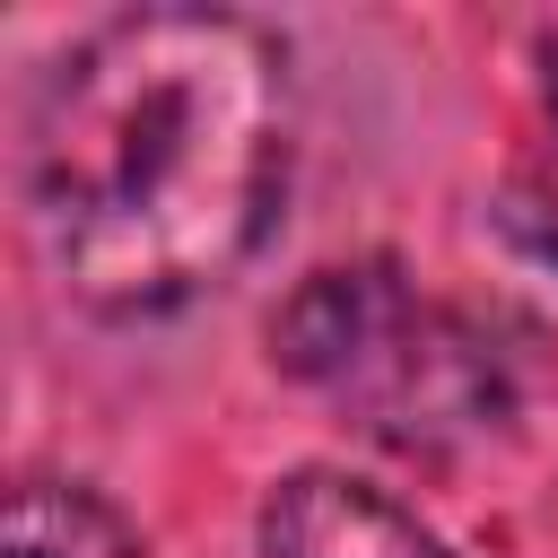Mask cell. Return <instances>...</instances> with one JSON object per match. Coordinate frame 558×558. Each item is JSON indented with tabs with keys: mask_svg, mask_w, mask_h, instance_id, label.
Wrapping results in <instances>:
<instances>
[{
	"mask_svg": "<svg viewBox=\"0 0 558 558\" xmlns=\"http://www.w3.org/2000/svg\"><path fill=\"white\" fill-rule=\"evenodd\" d=\"M288 183V61L253 17L140 9L52 61L26 113V201L61 288L166 314L218 288Z\"/></svg>",
	"mask_w": 558,
	"mask_h": 558,
	"instance_id": "6da1fadb",
	"label": "cell"
},
{
	"mask_svg": "<svg viewBox=\"0 0 558 558\" xmlns=\"http://www.w3.org/2000/svg\"><path fill=\"white\" fill-rule=\"evenodd\" d=\"M270 357L296 384H314L331 410H349L366 436L410 453L462 445L506 410V366L488 331L418 296L392 262L314 270L270 314Z\"/></svg>",
	"mask_w": 558,
	"mask_h": 558,
	"instance_id": "7a4b0ae2",
	"label": "cell"
},
{
	"mask_svg": "<svg viewBox=\"0 0 558 558\" xmlns=\"http://www.w3.org/2000/svg\"><path fill=\"white\" fill-rule=\"evenodd\" d=\"M262 558H445L384 488L349 471H288L262 506Z\"/></svg>",
	"mask_w": 558,
	"mask_h": 558,
	"instance_id": "3957f363",
	"label": "cell"
},
{
	"mask_svg": "<svg viewBox=\"0 0 558 558\" xmlns=\"http://www.w3.org/2000/svg\"><path fill=\"white\" fill-rule=\"evenodd\" d=\"M0 558H140V541L87 497V488H61V480H26L9 497V523H0Z\"/></svg>",
	"mask_w": 558,
	"mask_h": 558,
	"instance_id": "277c9868",
	"label": "cell"
},
{
	"mask_svg": "<svg viewBox=\"0 0 558 558\" xmlns=\"http://www.w3.org/2000/svg\"><path fill=\"white\" fill-rule=\"evenodd\" d=\"M541 140L523 148V166H514V183H506V227L541 253V262H558V35L541 44Z\"/></svg>",
	"mask_w": 558,
	"mask_h": 558,
	"instance_id": "5b68a950",
	"label": "cell"
}]
</instances>
